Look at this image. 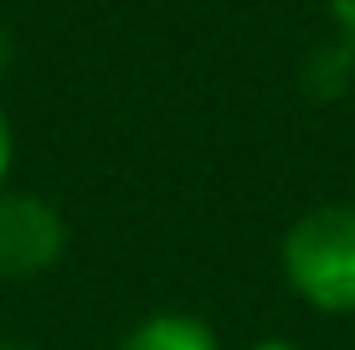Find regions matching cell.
Segmentation results:
<instances>
[{
  "label": "cell",
  "instance_id": "1",
  "mask_svg": "<svg viewBox=\"0 0 355 350\" xmlns=\"http://www.w3.org/2000/svg\"><path fill=\"white\" fill-rule=\"evenodd\" d=\"M284 279L320 315H355V207L304 211L284 232Z\"/></svg>",
  "mask_w": 355,
  "mask_h": 350
},
{
  "label": "cell",
  "instance_id": "2",
  "mask_svg": "<svg viewBox=\"0 0 355 350\" xmlns=\"http://www.w3.org/2000/svg\"><path fill=\"white\" fill-rule=\"evenodd\" d=\"M67 252V222L31 191H0V279H36Z\"/></svg>",
  "mask_w": 355,
  "mask_h": 350
},
{
  "label": "cell",
  "instance_id": "3",
  "mask_svg": "<svg viewBox=\"0 0 355 350\" xmlns=\"http://www.w3.org/2000/svg\"><path fill=\"white\" fill-rule=\"evenodd\" d=\"M119 350H222V345H216V330L206 320L180 315V309H160V315L134 324Z\"/></svg>",
  "mask_w": 355,
  "mask_h": 350
},
{
  "label": "cell",
  "instance_id": "4",
  "mask_svg": "<svg viewBox=\"0 0 355 350\" xmlns=\"http://www.w3.org/2000/svg\"><path fill=\"white\" fill-rule=\"evenodd\" d=\"M350 67H355V52L345 42L329 46V52H314V62H309V93H314V98H335V93L345 88Z\"/></svg>",
  "mask_w": 355,
  "mask_h": 350
},
{
  "label": "cell",
  "instance_id": "5",
  "mask_svg": "<svg viewBox=\"0 0 355 350\" xmlns=\"http://www.w3.org/2000/svg\"><path fill=\"white\" fill-rule=\"evenodd\" d=\"M324 6H329V21H335L340 42L355 52V0H324Z\"/></svg>",
  "mask_w": 355,
  "mask_h": 350
},
{
  "label": "cell",
  "instance_id": "6",
  "mask_svg": "<svg viewBox=\"0 0 355 350\" xmlns=\"http://www.w3.org/2000/svg\"><path fill=\"white\" fill-rule=\"evenodd\" d=\"M10 160H16V134H10V119H6V108H0V191H6Z\"/></svg>",
  "mask_w": 355,
  "mask_h": 350
},
{
  "label": "cell",
  "instance_id": "7",
  "mask_svg": "<svg viewBox=\"0 0 355 350\" xmlns=\"http://www.w3.org/2000/svg\"><path fill=\"white\" fill-rule=\"evenodd\" d=\"M252 350H299V345H288V340H258Z\"/></svg>",
  "mask_w": 355,
  "mask_h": 350
},
{
  "label": "cell",
  "instance_id": "8",
  "mask_svg": "<svg viewBox=\"0 0 355 350\" xmlns=\"http://www.w3.org/2000/svg\"><path fill=\"white\" fill-rule=\"evenodd\" d=\"M6 52H10V36H6V21H0V67H6Z\"/></svg>",
  "mask_w": 355,
  "mask_h": 350
},
{
  "label": "cell",
  "instance_id": "9",
  "mask_svg": "<svg viewBox=\"0 0 355 350\" xmlns=\"http://www.w3.org/2000/svg\"><path fill=\"white\" fill-rule=\"evenodd\" d=\"M0 350H31V345H21V340H0Z\"/></svg>",
  "mask_w": 355,
  "mask_h": 350
}]
</instances>
